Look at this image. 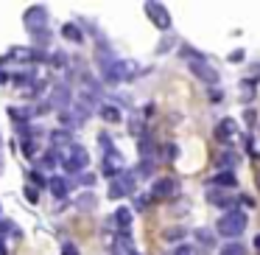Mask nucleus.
Segmentation results:
<instances>
[{"label":"nucleus","mask_w":260,"mask_h":255,"mask_svg":"<svg viewBox=\"0 0 260 255\" xmlns=\"http://www.w3.org/2000/svg\"><path fill=\"white\" fill-rule=\"evenodd\" d=\"M246 224H249L246 213L235 208V210L224 213L218 221H215V233H218V236H224V238H230V241H235L238 236H243V233H246Z\"/></svg>","instance_id":"f257e3e1"},{"label":"nucleus","mask_w":260,"mask_h":255,"mask_svg":"<svg viewBox=\"0 0 260 255\" xmlns=\"http://www.w3.org/2000/svg\"><path fill=\"white\" fill-rule=\"evenodd\" d=\"M59 154V163L64 165V171H70V174H81V171L90 165V154H87L84 146H79V143H73V146L62 149Z\"/></svg>","instance_id":"f03ea898"},{"label":"nucleus","mask_w":260,"mask_h":255,"mask_svg":"<svg viewBox=\"0 0 260 255\" xmlns=\"http://www.w3.org/2000/svg\"><path fill=\"white\" fill-rule=\"evenodd\" d=\"M140 76V62L135 59H118L109 70H104V79L109 84H120V81H135Z\"/></svg>","instance_id":"7ed1b4c3"},{"label":"nucleus","mask_w":260,"mask_h":255,"mask_svg":"<svg viewBox=\"0 0 260 255\" xmlns=\"http://www.w3.org/2000/svg\"><path fill=\"white\" fill-rule=\"evenodd\" d=\"M135 188H137V174L123 171V174H118L112 180V185H109V199H123V196H129V193H135Z\"/></svg>","instance_id":"20e7f679"},{"label":"nucleus","mask_w":260,"mask_h":255,"mask_svg":"<svg viewBox=\"0 0 260 255\" xmlns=\"http://www.w3.org/2000/svg\"><path fill=\"white\" fill-rule=\"evenodd\" d=\"M143 9H146V17L151 20L159 31H168L171 29V14H168V9H165L162 3H146Z\"/></svg>","instance_id":"39448f33"},{"label":"nucleus","mask_w":260,"mask_h":255,"mask_svg":"<svg viewBox=\"0 0 260 255\" xmlns=\"http://www.w3.org/2000/svg\"><path fill=\"white\" fill-rule=\"evenodd\" d=\"M23 23H25V29L34 34V31H42L45 29V23H48V9L45 6H31L28 12L23 14Z\"/></svg>","instance_id":"423d86ee"},{"label":"nucleus","mask_w":260,"mask_h":255,"mask_svg":"<svg viewBox=\"0 0 260 255\" xmlns=\"http://www.w3.org/2000/svg\"><path fill=\"white\" fill-rule=\"evenodd\" d=\"M207 202L210 205H215V208H226V210H235V196H232L226 188H215V185H210L207 188Z\"/></svg>","instance_id":"0eeeda50"},{"label":"nucleus","mask_w":260,"mask_h":255,"mask_svg":"<svg viewBox=\"0 0 260 255\" xmlns=\"http://www.w3.org/2000/svg\"><path fill=\"white\" fill-rule=\"evenodd\" d=\"M176 188H179V182H176L174 177H162V180H157L151 185V199L154 202H159V199H171V196H176Z\"/></svg>","instance_id":"6e6552de"},{"label":"nucleus","mask_w":260,"mask_h":255,"mask_svg":"<svg viewBox=\"0 0 260 255\" xmlns=\"http://www.w3.org/2000/svg\"><path fill=\"white\" fill-rule=\"evenodd\" d=\"M51 107H59V112H64V109L73 107V98H70V87L68 84H53L51 90Z\"/></svg>","instance_id":"1a4fd4ad"},{"label":"nucleus","mask_w":260,"mask_h":255,"mask_svg":"<svg viewBox=\"0 0 260 255\" xmlns=\"http://www.w3.org/2000/svg\"><path fill=\"white\" fill-rule=\"evenodd\" d=\"M190 73L196 76L199 81H207V84H215V81H218V70H215L213 65H207V59H202V62H190Z\"/></svg>","instance_id":"9d476101"},{"label":"nucleus","mask_w":260,"mask_h":255,"mask_svg":"<svg viewBox=\"0 0 260 255\" xmlns=\"http://www.w3.org/2000/svg\"><path fill=\"white\" fill-rule=\"evenodd\" d=\"M123 157H120V152H109V154H104V174L107 177H118V174H123Z\"/></svg>","instance_id":"9b49d317"},{"label":"nucleus","mask_w":260,"mask_h":255,"mask_svg":"<svg viewBox=\"0 0 260 255\" xmlns=\"http://www.w3.org/2000/svg\"><path fill=\"white\" fill-rule=\"evenodd\" d=\"M215 137H218V140H224V143H230L232 137H238V124L232 118H221L218 126H215Z\"/></svg>","instance_id":"f8f14e48"},{"label":"nucleus","mask_w":260,"mask_h":255,"mask_svg":"<svg viewBox=\"0 0 260 255\" xmlns=\"http://www.w3.org/2000/svg\"><path fill=\"white\" fill-rule=\"evenodd\" d=\"M215 236H218V233L207 230V227H199V230H193V238L199 241V247H202V249H213V247H215Z\"/></svg>","instance_id":"ddd939ff"},{"label":"nucleus","mask_w":260,"mask_h":255,"mask_svg":"<svg viewBox=\"0 0 260 255\" xmlns=\"http://www.w3.org/2000/svg\"><path fill=\"white\" fill-rule=\"evenodd\" d=\"M48 188H51V193L56 199H64L70 193V182L64 180V177H51V180H48Z\"/></svg>","instance_id":"4468645a"},{"label":"nucleus","mask_w":260,"mask_h":255,"mask_svg":"<svg viewBox=\"0 0 260 255\" xmlns=\"http://www.w3.org/2000/svg\"><path fill=\"white\" fill-rule=\"evenodd\" d=\"M210 185H215V188H226V191H230V188H238V177L232 174V171H221V174H215L213 180H210Z\"/></svg>","instance_id":"2eb2a0df"},{"label":"nucleus","mask_w":260,"mask_h":255,"mask_svg":"<svg viewBox=\"0 0 260 255\" xmlns=\"http://www.w3.org/2000/svg\"><path fill=\"white\" fill-rule=\"evenodd\" d=\"M112 221L120 227V233L129 230V227H132V208H118V210H115V216H112Z\"/></svg>","instance_id":"dca6fc26"},{"label":"nucleus","mask_w":260,"mask_h":255,"mask_svg":"<svg viewBox=\"0 0 260 255\" xmlns=\"http://www.w3.org/2000/svg\"><path fill=\"white\" fill-rule=\"evenodd\" d=\"M62 37H64V40H70V42H76V45H81V42H84V34H81V29L76 23L62 25Z\"/></svg>","instance_id":"f3484780"},{"label":"nucleus","mask_w":260,"mask_h":255,"mask_svg":"<svg viewBox=\"0 0 260 255\" xmlns=\"http://www.w3.org/2000/svg\"><path fill=\"white\" fill-rule=\"evenodd\" d=\"M98 115H101L107 124H118L120 121V109L115 107V104H104V107H98Z\"/></svg>","instance_id":"a211bd4d"},{"label":"nucleus","mask_w":260,"mask_h":255,"mask_svg":"<svg viewBox=\"0 0 260 255\" xmlns=\"http://www.w3.org/2000/svg\"><path fill=\"white\" fill-rule=\"evenodd\" d=\"M76 208H79V210H95L98 208V196H95V193H90V191L81 193V196H76Z\"/></svg>","instance_id":"6ab92c4d"},{"label":"nucleus","mask_w":260,"mask_h":255,"mask_svg":"<svg viewBox=\"0 0 260 255\" xmlns=\"http://www.w3.org/2000/svg\"><path fill=\"white\" fill-rule=\"evenodd\" d=\"M137 152H140L143 160H151V154H154V140H151L148 135H143L140 143H137Z\"/></svg>","instance_id":"aec40b11"},{"label":"nucleus","mask_w":260,"mask_h":255,"mask_svg":"<svg viewBox=\"0 0 260 255\" xmlns=\"http://www.w3.org/2000/svg\"><path fill=\"white\" fill-rule=\"evenodd\" d=\"M215 163H218L224 171H232V165L238 163V154H232V152H221L218 157H215Z\"/></svg>","instance_id":"412c9836"},{"label":"nucleus","mask_w":260,"mask_h":255,"mask_svg":"<svg viewBox=\"0 0 260 255\" xmlns=\"http://www.w3.org/2000/svg\"><path fill=\"white\" fill-rule=\"evenodd\" d=\"M162 241H182L185 244V227H168V230H162Z\"/></svg>","instance_id":"4be33fe9"},{"label":"nucleus","mask_w":260,"mask_h":255,"mask_svg":"<svg viewBox=\"0 0 260 255\" xmlns=\"http://www.w3.org/2000/svg\"><path fill=\"white\" fill-rule=\"evenodd\" d=\"M218 255H246V247H243L241 241H230V244H224V247H221Z\"/></svg>","instance_id":"5701e85b"},{"label":"nucleus","mask_w":260,"mask_h":255,"mask_svg":"<svg viewBox=\"0 0 260 255\" xmlns=\"http://www.w3.org/2000/svg\"><path fill=\"white\" fill-rule=\"evenodd\" d=\"M179 56L187 59V62H202V59H204L202 53H199L196 48H190V45H182V48H179Z\"/></svg>","instance_id":"b1692460"},{"label":"nucleus","mask_w":260,"mask_h":255,"mask_svg":"<svg viewBox=\"0 0 260 255\" xmlns=\"http://www.w3.org/2000/svg\"><path fill=\"white\" fill-rule=\"evenodd\" d=\"M254 98V81H241V101L246 104V101H252Z\"/></svg>","instance_id":"393cba45"},{"label":"nucleus","mask_w":260,"mask_h":255,"mask_svg":"<svg viewBox=\"0 0 260 255\" xmlns=\"http://www.w3.org/2000/svg\"><path fill=\"white\" fill-rule=\"evenodd\" d=\"M135 174L137 177H151L154 174V160H140V165H137Z\"/></svg>","instance_id":"a878e982"},{"label":"nucleus","mask_w":260,"mask_h":255,"mask_svg":"<svg viewBox=\"0 0 260 255\" xmlns=\"http://www.w3.org/2000/svg\"><path fill=\"white\" fill-rule=\"evenodd\" d=\"M129 132H132L135 137H143V135H146V124H143L140 118H132V124H129Z\"/></svg>","instance_id":"bb28decb"},{"label":"nucleus","mask_w":260,"mask_h":255,"mask_svg":"<svg viewBox=\"0 0 260 255\" xmlns=\"http://www.w3.org/2000/svg\"><path fill=\"white\" fill-rule=\"evenodd\" d=\"M174 213L176 216H187V213H190V202H187V199H176V202H174Z\"/></svg>","instance_id":"cd10ccee"},{"label":"nucleus","mask_w":260,"mask_h":255,"mask_svg":"<svg viewBox=\"0 0 260 255\" xmlns=\"http://www.w3.org/2000/svg\"><path fill=\"white\" fill-rule=\"evenodd\" d=\"M171 255H199V247H193V244H179Z\"/></svg>","instance_id":"c85d7f7f"},{"label":"nucleus","mask_w":260,"mask_h":255,"mask_svg":"<svg viewBox=\"0 0 260 255\" xmlns=\"http://www.w3.org/2000/svg\"><path fill=\"white\" fill-rule=\"evenodd\" d=\"M34 42H37V48H40V45H48V42H51V31H48V29L34 31Z\"/></svg>","instance_id":"c756f323"},{"label":"nucleus","mask_w":260,"mask_h":255,"mask_svg":"<svg viewBox=\"0 0 260 255\" xmlns=\"http://www.w3.org/2000/svg\"><path fill=\"white\" fill-rule=\"evenodd\" d=\"M48 62H51L53 68H64V65H68V56H64L62 51H56V53H51V59H48Z\"/></svg>","instance_id":"7c9ffc66"},{"label":"nucleus","mask_w":260,"mask_h":255,"mask_svg":"<svg viewBox=\"0 0 260 255\" xmlns=\"http://www.w3.org/2000/svg\"><path fill=\"white\" fill-rule=\"evenodd\" d=\"M28 180H31V185H37V188H48V180L40 174V171H31Z\"/></svg>","instance_id":"2f4dec72"},{"label":"nucleus","mask_w":260,"mask_h":255,"mask_svg":"<svg viewBox=\"0 0 260 255\" xmlns=\"http://www.w3.org/2000/svg\"><path fill=\"white\" fill-rule=\"evenodd\" d=\"M98 140H101V149H104V154L115 152V149H112V137H109L107 132H101V135H98Z\"/></svg>","instance_id":"473e14b6"},{"label":"nucleus","mask_w":260,"mask_h":255,"mask_svg":"<svg viewBox=\"0 0 260 255\" xmlns=\"http://www.w3.org/2000/svg\"><path fill=\"white\" fill-rule=\"evenodd\" d=\"M151 202H154L151 193H146V196H135V208H137V210H146Z\"/></svg>","instance_id":"72a5a7b5"},{"label":"nucleus","mask_w":260,"mask_h":255,"mask_svg":"<svg viewBox=\"0 0 260 255\" xmlns=\"http://www.w3.org/2000/svg\"><path fill=\"white\" fill-rule=\"evenodd\" d=\"M174 42H176V40H174V37L168 34V37H165V40H162V42H159V45H157V53H168L171 48H174Z\"/></svg>","instance_id":"f704fd0d"},{"label":"nucleus","mask_w":260,"mask_h":255,"mask_svg":"<svg viewBox=\"0 0 260 255\" xmlns=\"http://www.w3.org/2000/svg\"><path fill=\"white\" fill-rule=\"evenodd\" d=\"M243 121H246L249 129H254V124H257V112H254V109H246V112H243Z\"/></svg>","instance_id":"c9c22d12"},{"label":"nucleus","mask_w":260,"mask_h":255,"mask_svg":"<svg viewBox=\"0 0 260 255\" xmlns=\"http://www.w3.org/2000/svg\"><path fill=\"white\" fill-rule=\"evenodd\" d=\"M25 199H28L31 205H37V202H40V193H37V188H34V185H28V188H25Z\"/></svg>","instance_id":"e433bc0d"},{"label":"nucleus","mask_w":260,"mask_h":255,"mask_svg":"<svg viewBox=\"0 0 260 255\" xmlns=\"http://www.w3.org/2000/svg\"><path fill=\"white\" fill-rule=\"evenodd\" d=\"M62 255H79V247H76V244H62Z\"/></svg>","instance_id":"4c0bfd02"},{"label":"nucleus","mask_w":260,"mask_h":255,"mask_svg":"<svg viewBox=\"0 0 260 255\" xmlns=\"http://www.w3.org/2000/svg\"><path fill=\"white\" fill-rule=\"evenodd\" d=\"M79 182H81V185H95V174H87V171H84V174L79 177Z\"/></svg>","instance_id":"58836bf2"},{"label":"nucleus","mask_w":260,"mask_h":255,"mask_svg":"<svg viewBox=\"0 0 260 255\" xmlns=\"http://www.w3.org/2000/svg\"><path fill=\"white\" fill-rule=\"evenodd\" d=\"M165 157H168V160L176 157V146H174V143H168V146H165Z\"/></svg>","instance_id":"ea45409f"},{"label":"nucleus","mask_w":260,"mask_h":255,"mask_svg":"<svg viewBox=\"0 0 260 255\" xmlns=\"http://www.w3.org/2000/svg\"><path fill=\"white\" fill-rule=\"evenodd\" d=\"M210 101H213V104H221V101H224V93H221V90H213V96H210Z\"/></svg>","instance_id":"a19ab883"},{"label":"nucleus","mask_w":260,"mask_h":255,"mask_svg":"<svg viewBox=\"0 0 260 255\" xmlns=\"http://www.w3.org/2000/svg\"><path fill=\"white\" fill-rule=\"evenodd\" d=\"M230 62H235V65L243 62V51H232V53H230Z\"/></svg>","instance_id":"79ce46f5"},{"label":"nucleus","mask_w":260,"mask_h":255,"mask_svg":"<svg viewBox=\"0 0 260 255\" xmlns=\"http://www.w3.org/2000/svg\"><path fill=\"white\" fill-rule=\"evenodd\" d=\"M241 202H243V205H246V208H254V205H257V202H254V199H252V196H246V193H243V196H241Z\"/></svg>","instance_id":"37998d69"},{"label":"nucleus","mask_w":260,"mask_h":255,"mask_svg":"<svg viewBox=\"0 0 260 255\" xmlns=\"http://www.w3.org/2000/svg\"><path fill=\"white\" fill-rule=\"evenodd\" d=\"M6 81H9V73L6 70H0V84H6Z\"/></svg>","instance_id":"c03bdc74"},{"label":"nucleus","mask_w":260,"mask_h":255,"mask_svg":"<svg viewBox=\"0 0 260 255\" xmlns=\"http://www.w3.org/2000/svg\"><path fill=\"white\" fill-rule=\"evenodd\" d=\"M0 255H9V252H6V247H3V241H0Z\"/></svg>","instance_id":"a18cd8bd"},{"label":"nucleus","mask_w":260,"mask_h":255,"mask_svg":"<svg viewBox=\"0 0 260 255\" xmlns=\"http://www.w3.org/2000/svg\"><path fill=\"white\" fill-rule=\"evenodd\" d=\"M129 255H140V252H137V249H132V252H129Z\"/></svg>","instance_id":"49530a36"},{"label":"nucleus","mask_w":260,"mask_h":255,"mask_svg":"<svg viewBox=\"0 0 260 255\" xmlns=\"http://www.w3.org/2000/svg\"><path fill=\"white\" fill-rule=\"evenodd\" d=\"M257 188H260V174H257Z\"/></svg>","instance_id":"de8ad7c7"}]
</instances>
